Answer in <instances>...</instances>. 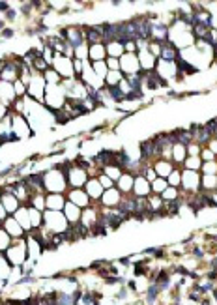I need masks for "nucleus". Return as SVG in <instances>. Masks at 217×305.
<instances>
[{
	"label": "nucleus",
	"instance_id": "f257e3e1",
	"mask_svg": "<svg viewBox=\"0 0 217 305\" xmlns=\"http://www.w3.org/2000/svg\"><path fill=\"white\" fill-rule=\"evenodd\" d=\"M44 189L45 193H62L66 195L68 191V180H66V172L58 167H53L49 171H44Z\"/></svg>",
	"mask_w": 217,
	"mask_h": 305
},
{
	"label": "nucleus",
	"instance_id": "f03ea898",
	"mask_svg": "<svg viewBox=\"0 0 217 305\" xmlns=\"http://www.w3.org/2000/svg\"><path fill=\"white\" fill-rule=\"evenodd\" d=\"M69 223L66 219L64 212H53V210H45L44 212V228L49 231L51 234H64L69 231Z\"/></svg>",
	"mask_w": 217,
	"mask_h": 305
},
{
	"label": "nucleus",
	"instance_id": "7ed1b4c3",
	"mask_svg": "<svg viewBox=\"0 0 217 305\" xmlns=\"http://www.w3.org/2000/svg\"><path fill=\"white\" fill-rule=\"evenodd\" d=\"M4 256L8 258V262L12 264L13 268L17 266H23L25 262H28V249H26V238H19L15 240L10 249L4 253Z\"/></svg>",
	"mask_w": 217,
	"mask_h": 305
},
{
	"label": "nucleus",
	"instance_id": "20e7f679",
	"mask_svg": "<svg viewBox=\"0 0 217 305\" xmlns=\"http://www.w3.org/2000/svg\"><path fill=\"white\" fill-rule=\"evenodd\" d=\"M66 180H68V189H84L86 182L90 180V174L73 163L66 171Z\"/></svg>",
	"mask_w": 217,
	"mask_h": 305
},
{
	"label": "nucleus",
	"instance_id": "39448f33",
	"mask_svg": "<svg viewBox=\"0 0 217 305\" xmlns=\"http://www.w3.org/2000/svg\"><path fill=\"white\" fill-rule=\"evenodd\" d=\"M200 180H202V174L199 171H182V182H180V189L187 195H195V193H200Z\"/></svg>",
	"mask_w": 217,
	"mask_h": 305
},
{
	"label": "nucleus",
	"instance_id": "423d86ee",
	"mask_svg": "<svg viewBox=\"0 0 217 305\" xmlns=\"http://www.w3.org/2000/svg\"><path fill=\"white\" fill-rule=\"evenodd\" d=\"M45 88H47V81H45L44 75L34 73V75H32L30 85H28V92H26V96H28V98H32L34 101H37V103H44Z\"/></svg>",
	"mask_w": 217,
	"mask_h": 305
},
{
	"label": "nucleus",
	"instance_id": "0eeeda50",
	"mask_svg": "<svg viewBox=\"0 0 217 305\" xmlns=\"http://www.w3.org/2000/svg\"><path fill=\"white\" fill-rule=\"evenodd\" d=\"M12 131L17 135L19 140H26L34 135V129L30 128L28 120L23 115H15V112H12Z\"/></svg>",
	"mask_w": 217,
	"mask_h": 305
},
{
	"label": "nucleus",
	"instance_id": "6e6552de",
	"mask_svg": "<svg viewBox=\"0 0 217 305\" xmlns=\"http://www.w3.org/2000/svg\"><path fill=\"white\" fill-rule=\"evenodd\" d=\"M51 67H53L56 73L62 77V81H64V79H73V77H75L73 60H71V58H68V56L55 55V60H53Z\"/></svg>",
	"mask_w": 217,
	"mask_h": 305
},
{
	"label": "nucleus",
	"instance_id": "1a4fd4ad",
	"mask_svg": "<svg viewBox=\"0 0 217 305\" xmlns=\"http://www.w3.org/2000/svg\"><path fill=\"white\" fill-rule=\"evenodd\" d=\"M120 71L124 73V77H127V75L141 73L143 69H141V64H139V58H137V55L124 53V55L120 56Z\"/></svg>",
	"mask_w": 217,
	"mask_h": 305
},
{
	"label": "nucleus",
	"instance_id": "9d476101",
	"mask_svg": "<svg viewBox=\"0 0 217 305\" xmlns=\"http://www.w3.org/2000/svg\"><path fill=\"white\" fill-rule=\"evenodd\" d=\"M122 193L116 189V185L114 187H111V189H105L103 191V195H101V208H109V210H112V208H118L120 206V202H122Z\"/></svg>",
	"mask_w": 217,
	"mask_h": 305
},
{
	"label": "nucleus",
	"instance_id": "9b49d317",
	"mask_svg": "<svg viewBox=\"0 0 217 305\" xmlns=\"http://www.w3.org/2000/svg\"><path fill=\"white\" fill-rule=\"evenodd\" d=\"M66 199H68V202H71L75 206H79L81 210H84V208H88L92 204L90 197L86 195V191L84 189H68L66 191Z\"/></svg>",
	"mask_w": 217,
	"mask_h": 305
},
{
	"label": "nucleus",
	"instance_id": "f8f14e48",
	"mask_svg": "<svg viewBox=\"0 0 217 305\" xmlns=\"http://www.w3.org/2000/svg\"><path fill=\"white\" fill-rule=\"evenodd\" d=\"M17 94H15V88H13V83H8V81H0V101L6 105L8 109L12 107L15 101H17Z\"/></svg>",
	"mask_w": 217,
	"mask_h": 305
},
{
	"label": "nucleus",
	"instance_id": "ddd939ff",
	"mask_svg": "<svg viewBox=\"0 0 217 305\" xmlns=\"http://www.w3.org/2000/svg\"><path fill=\"white\" fill-rule=\"evenodd\" d=\"M2 225H4V231H6L8 234H10V236H12L13 240L26 238V231H25V228H23V226H21V225H19L17 221H15V217H13V215H10V217H6Z\"/></svg>",
	"mask_w": 217,
	"mask_h": 305
},
{
	"label": "nucleus",
	"instance_id": "4468645a",
	"mask_svg": "<svg viewBox=\"0 0 217 305\" xmlns=\"http://www.w3.org/2000/svg\"><path fill=\"white\" fill-rule=\"evenodd\" d=\"M66 202H68V199L62 193H47L45 195V206H47V210H53V212H62Z\"/></svg>",
	"mask_w": 217,
	"mask_h": 305
},
{
	"label": "nucleus",
	"instance_id": "2eb2a0df",
	"mask_svg": "<svg viewBox=\"0 0 217 305\" xmlns=\"http://www.w3.org/2000/svg\"><path fill=\"white\" fill-rule=\"evenodd\" d=\"M152 169L155 171V174H157V178H165L167 180L168 174L176 169V165H174L172 161H168V159H161L157 158L155 161H152Z\"/></svg>",
	"mask_w": 217,
	"mask_h": 305
},
{
	"label": "nucleus",
	"instance_id": "dca6fc26",
	"mask_svg": "<svg viewBox=\"0 0 217 305\" xmlns=\"http://www.w3.org/2000/svg\"><path fill=\"white\" fill-rule=\"evenodd\" d=\"M133 183H135V176L131 172H124L120 180L116 182V189L122 193V195H133Z\"/></svg>",
	"mask_w": 217,
	"mask_h": 305
},
{
	"label": "nucleus",
	"instance_id": "f3484780",
	"mask_svg": "<svg viewBox=\"0 0 217 305\" xmlns=\"http://www.w3.org/2000/svg\"><path fill=\"white\" fill-rule=\"evenodd\" d=\"M137 58H139V64H141V69H143V71H154L155 69L157 58H155L148 49L139 51V53H137Z\"/></svg>",
	"mask_w": 217,
	"mask_h": 305
},
{
	"label": "nucleus",
	"instance_id": "a211bd4d",
	"mask_svg": "<svg viewBox=\"0 0 217 305\" xmlns=\"http://www.w3.org/2000/svg\"><path fill=\"white\" fill-rule=\"evenodd\" d=\"M84 191H86V195L90 197V201H101V195H103V187H101V183L98 178H90L84 185Z\"/></svg>",
	"mask_w": 217,
	"mask_h": 305
},
{
	"label": "nucleus",
	"instance_id": "6ab92c4d",
	"mask_svg": "<svg viewBox=\"0 0 217 305\" xmlns=\"http://www.w3.org/2000/svg\"><path fill=\"white\" fill-rule=\"evenodd\" d=\"M107 60V51L105 43H94L88 45V62H103Z\"/></svg>",
	"mask_w": 217,
	"mask_h": 305
},
{
	"label": "nucleus",
	"instance_id": "aec40b11",
	"mask_svg": "<svg viewBox=\"0 0 217 305\" xmlns=\"http://www.w3.org/2000/svg\"><path fill=\"white\" fill-rule=\"evenodd\" d=\"M152 195V187L150 182L144 176H135V183H133V197H150Z\"/></svg>",
	"mask_w": 217,
	"mask_h": 305
},
{
	"label": "nucleus",
	"instance_id": "412c9836",
	"mask_svg": "<svg viewBox=\"0 0 217 305\" xmlns=\"http://www.w3.org/2000/svg\"><path fill=\"white\" fill-rule=\"evenodd\" d=\"M64 215H66V219H68L69 225H77V223H81V215H82V210L79 206H75L71 202H66V206H64Z\"/></svg>",
	"mask_w": 217,
	"mask_h": 305
},
{
	"label": "nucleus",
	"instance_id": "4be33fe9",
	"mask_svg": "<svg viewBox=\"0 0 217 305\" xmlns=\"http://www.w3.org/2000/svg\"><path fill=\"white\" fill-rule=\"evenodd\" d=\"M0 202L4 204V208H6V212H8V214H15V212H17L19 208L23 206V204L19 202L17 197L13 195L12 191H8V189H6V193L2 195V199H0Z\"/></svg>",
	"mask_w": 217,
	"mask_h": 305
},
{
	"label": "nucleus",
	"instance_id": "5701e85b",
	"mask_svg": "<svg viewBox=\"0 0 217 305\" xmlns=\"http://www.w3.org/2000/svg\"><path fill=\"white\" fill-rule=\"evenodd\" d=\"M13 217H15V221H17L19 225L25 228L26 234H28V232L32 231V223H30V214H28V206H21V208L17 210V212L13 214Z\"/></svg>",
	"mask_w": 217,
	"mask_h": 305
},
{
	"label": "nucleus",
	"instance_id": "b1692460",
	"mask_svg": "<svg viewBox=\"0 0 217 305\" xmlns=\"http://www.w3.org/2000/svg\"><path fill=\"white\" fill-rule=\"evenodd\" d=\"M178 55H180V51L174 47L170 42H165L161 43V55H159V58L161 60H168V62H176V58H178Z\"/></svg>",
	"mask_w": 217,
	"mask_h": 305
},
{
	"label": "nucleus",
	"instance_id": "393cba45",
	"mask_svg": "<svg viewBox=\"0 0 217 305\" xmlns=\"http://www.w3.org/2000/svg\"><path fill=\"white\" fill-rule=\"evenodd\" d=\"M187 158V146L184 144H172V163L174 165H184Z\"/></svg>",
	"mask_w": 217,
	"mask_h": 305
},
{
	"label": "nucleus",
	"instance_id": "a878e982",
	"mask_svg": "<svg viewBox=\"0 0 217 305\" xmlns=\"http://www.w3.org/2000/svg\"><path fill=\"white\" fill-rule=\"evenodd\" d=\"M105 51H107V56H111V58H120V56L124 55V45L120 42H109L105 43Z\"/></svg>",
	"mask_w": 217,
	"mask_h": 305
},
{
	"label": "nucleus",
	"instance_id": "bb28decb",
	"mask_svg": "<svg viewBox=\"0 0 217 305\" xmlns=\"http://www.w3.org/2000/svg\"><path fill=\"white\" fill-rule=\"evenodd\" d=\"M200 189L204 191V193H215L217 191V174H213V176H204V174H202Z\"/></svg>",
	"mask_w": 217,
	"mask_h": 305
},
{
	"label": "nucleus",
	"instance_id": "cd10ccee",
	"mask_svg": "<svg viewBox=\"0 0 217 305\" xmlns=\"http://www.w3.org/2000/svg\"><path fill=\"white\" fill-rule=\"evenodd\" d=\"M103 174H105V176H109L112 182L116 183L118 180H120V176L124 174V169H122L120 165H116V163H111V165L103 167Z\"/></svg>",
	"mask_w": 217,
	"mask_h": 305
},
{
	"label": "nucleus",
	"instance_id": "c85d7f7f",
	"mask_svg": "<svg viewBox=\"0 0 217 305\" xmlns=\"http://www.w3.org/2000/svg\"><path fill=\"white\" fill-rule=\"evenodd\" d=\"M159 197L163 199V202H174V201H180L182 191H180V187H172V185H168L167 189L163 191Z\"/></svg>",
	"mask_w": 217,
	"mask_h": 305
},
{
	"label": "nucleus",
	"instance_id": "c756f323",
	"mask_svg": "<svg viewBox=\"0 0 217 305\" xmlns=\"http://www.w3.org/2000/svg\"><path fill=\"white\" fill-rule=\"evenodd\" d=\"M28 214H30L32 231H34V228H41V226H44V212H39V210H36V208L28 206Z\"/></svg>",
	"mask_w": 217,
	"mask_h": 305
},
{
	"label": "nucleus",
	"instance_id": "7c9ffc66",
	"mask_svg": "<svg viewBox=\"0 0 217 305\" xmlns=\"http://www.w3.org/2000/svg\"><path fill=\"white\" fill-rule=\"evenodd\" d=\"M45 195H47V193H32L28 206L36 208L39 212H45V210H47V206H45Z\"/></svg>",
	"mask_w": 217,
	"mask_h": 305
},
{
	"label": "nucleus",
	"instance_id": "2f4dec72",
	"mask_svg": "<svg viewBox=\"0 0 217 305\" xmlns=\"http://www.w3.org/2000/svg\"><path fill=\"white\" fill-rule=\"evenodd\" d=\"M125 77H124L122 71H109L103 83H105V86H120V83H122Z\"/></svg>",
	"mask_w": 217,
	"mask_h": 305
},
{
	"label": "nucleus",
	"instance_id": "473e14b6",
	"mask_svg": "<svg viewBox=\"0 0 217 305\" xmlns=\"http://www.w3.org/2000/svg\"><path fill=\"white\" fill-rule=\"evenodd\" d=\"M200 167H202V159L199 156H187L186 161H184V169H187V171L200 172Z\"/></svg>",
	"mask_w": 217,
	"mask_h": 305
},
{
	"label": "nucleus",
	"instance_id": "72a5a7b5",
	"mask_svg": "<svg viewBox=\"0 0 217 305\" xmlns=\"http://www.w3.org/2000/svg\"><path fill=\"white\" fill-rule=\"evenodd\" d=\"M12 270H13V266L8 262V258L4 256V253H0V279H10Z\"/></svg>",
	"mask_w": 217,
	"mask_h": 305
},
{
	"label": "nucleus",
	"instance_id": "f704fd0d",
	"mask_svg": "<svg viewBox=\"0 0 217 305\" xmlns=\"http://www.w3.org/2000/svg\"><path fill=\"white\" fill-rule=\"evenodd\" d=\"M150 187H152V193H154V195H161L163 191L168 187V182L165 178H155L154 182L150 183Z\"/></svg>",
	"mask_w": 217,
	"mask_h": 305
},
{
	"label": "nucleus",
	"instance_id": "c9c22d12",
	"mask_svg": "<svg viewBox=\"0 0 217 305\" xmlns=\"http://www.w3.org/2000/svg\"><path fill=\"white\" fill-rule=\"evenodd\" d=\"M12 244H13L12 236H10V234L4 231V228H0V253H6Z\"/></svg>",
	"mask_w": 217,
	"mask_h": 305
},
{
	"label": "nucleus",
	"instance_id": "e433bc0d",
	"mask_svg": "<svg viewBox=\"0 0 217 305\" xmlns=\"http://www.w3.org/2000/svg\"><path fill=\"white\" fill-rule=\"evenodd\" d=\"M92 69H94V73L98 75V77H100L101 81H105L107 73H109V67H107L105 60H103V62H94V64H92Z\"/></svg>",
	"mask_w": 217,
	"mask_h": 305
},
{
	"label": "nucleus",
	"instance_id": "4c0bfd02",
	"mask_svg": "<svg viewBox=\"0 0 217 305\" xmlns=\"http://www.w3.org/2000/svg\"><path fill=\"white\" fill-rule=\"evenodd\" d=\"M44 77H45V81H47V85H60V83H62V77L56 73L53 67H49V69L45 71Z\"/></svg>",
	"mask_w": 217,
	"mask_h": 305
},
{
	"label": "nucleus",
	"instance_id": "58836bf2",
	"mask_svg": "<svg viewBox=\"0 0 217 305\" xmlns=\"http://www.w3.org/2000/svg\"><path fill=\"white\" fill-rule=\"evenodd\" d=\"M200 174H204V176H213V174H217V161L202 163V167H200Z\"/></svg>",
	"mask_w": 217,
	"mask_h": 305
},
{
	"label": "nucleus",
	"instance_id": "ea45409f",
	"mask_svg": "<svg viewBox=\"0 0 217 305\" xmlns=\"http://www.w3.org/2000/svg\"><path fill=\"white\" fill-rule=\"evenodd\" d=\"M167 182H168V185H172V187H180V182H182V171L176 167L170 174H168V178H167Z\"/></svg>",
	"mask_w": 217,
	"mask_h": 305
},
{
	"label": "nucleus",
	"instance_id": "a19ab883",
	"mask_svg": "<svg viewBox=\"0 0 217 305\" xmlns=\"http://www.w3.org/2000/svg\"><path fill=\"white\" fill-rule=\"evenodd\" d=\"M13 88H15L17 98H25L26 92H28V86H26L25 83H21V81H15V83H13Z\"/></svg>",
	"mask_w": 217,
	"mask_h": 305
},
{
	"label": "nucleus",
	"instance_id": "79ce46f5",
	"mask_svg": "<svg viewBox=\"0 0 217 305\" xmlns=\"http://www.w3.org/2000/svg\"><path fill=\"white\" fill-rule=\"evenodd\" d=\"M200 159H202V163H208V161H217V156L213 152H210V150H208V148H202V150H200V156H199Z\"/></svg>",
	"mask_w": 217,
	"mask_h": 305
},
{
	"label": "nucleus",
	"instance_id": "37998d69",
	"mask_svg": "<svg viewBox=\"0 0 217 305\" xmlns=\"http://www.w3.org/2000/svg\"><path fill=\"white\" fill-rule=\"evenodd\" d=\"M98 180H100V183H101V187H103V189H111V187H114V185H116V183L112 182L109 176H105L103 172H101L100 176H98Z\"/></svg>",
	"mask_w": 217,
	"mask_h": 305
},
{
	"label": "nucleus",
	"instance_id": "c03bdc74",
	"mask_svg": "<svg viewBox=\"0 0 217 305\" xmlns=\"http://www.w3.org/2000/svg\"><path fill=\"white\" fill-rule=\"evenodd\" d=\"M105 64H107V67H109V71H120V58H111V56H107Z\"/></svg>",
	"mask_w": 217,
	"mask_h": 305
},
{
	"label": "nucleus",
	"instance_id": "a18cd8bd",
	"mask_svg": "<svg viewBox=\"0 0 217 305\" xmlns=\"http://www.w3.org/2000/svg\"><path fill=\"white\" fill-rule=\"evenodd\" d=\"M200 150H202V146H199L197 142L187 144V156H200Z\"/></svg>",
	"mask_w": 217,
	"mask_h": 305
},
{
	"label": "nucleus",
	"instance_id": "49530a36",
	"mask_svg": "<svg viewBox=\"0 0 217 305\" xmlns=\"http://www.w3.org/2000/svg\"><path fill=\"white\" fill-rule=\"evenodd\" d=\"M13 36H15V30H13V28H10V26H6L4 30L0 32V40H12Z\"/></svg>",
	"mask_w": 217,
	"mask_h": 305
},
{
	"label": "nucleus",
	"instance_id": "de8ad7c7",
	"mask_svg": "<svg viewBox=\"0 0 217 305\" xmlns=\"http://www.w3.org/2000/svg\"><path fill=\"white\" fill-rule=\"evenodd\" d=\"M15 21V19H17V12H15V10H13V6L10 8V10H8L6 13H4V21Z\"/></svg>",
	"mask_w": 217,
	"mask_h": 305
},
{
	"label": "nucleus",
	"instance_id": "09e8293b",
	"mask_svg": "<svg viewBox=\"0 0 217 305\" xmlns=\"http://www.w3.org/2000/svg\"><path fill=\"white\" fill-rule=\"evenodd\" d=\"M10 112H12V109H8L6 105L0 101V120H4V118H6V116L10 115Z\"/></svg>",
	"mask_w": 217,
	"mask_h": 305
},
{
	"label": "nucleus",
	"instance_id": "8fccbe9b",
	"mask_svg": "<svg viewBox=\"0 0 217 305\" xmlns=\"http://www.w3.org/2000/svg\"><path fill=\"white\" fill-rule=\"evenodd\" d=\"M206 148H208L210 152H213V154L217 156V139H215V137H213V139H211L210 142H208V146H206Z\"/></svg>",
	"mask_w": 217,
	"mask_h": 305
},
{
	"label": "nucleus",
	"instance_id": "3c124183",
	"mask_svg": "<svg viewBox=\"0 0 217 305\" xmlns=\"http://www.w3.org/2000/svg\"><path fill=\"white\" fill-rule=\"evenodd\" d=\"M6 217H10V215H8V212H6V208H4V204L0 202V219L4 221Z\"/></svg>",
	"mask_w": 217,
	"mask_h": 305
},
{
	"label": "nucleus",
	"instance_id": "603ef678",
	"mask_svg": "<svg viewBox=\"0 0 217 305\" xmlns=\"http://www.w3.org/2000/svg\"><path fill=\"white\" fill-rule=\"evenodd\" d=\"M4 62H6L4 58H0V73H2V69H4Z\"/></svg>",
	"mask_w": 217,
	"mask_h": 305
},
{
	"label": "nucleus",
	"instance_id": "864d4df0",
	"mask_svg": "<svg viewBox=\"0 0 217 305\" xmlns=\"http://www.w3.org/2000/svg\"><path fill=\"white\" fill-rule=\"evenodd\" d=\"M2 223H4V221H2V219H0V228H2Z\"/></svg>",
	"mask_w": 217,
	"mask_h": 305
},
{
	"label": "nucleus",
	"instance_id": "5fc2aeb1",
	"mask_svg": "<svg viewBox=\"0 0 217 305\" xmlns=\"http://www.w3.org/2000/svg\"><path fill=\"white\" fill-rule=\"evenodd\" d=\"M55 305H56V303H55Z\"/></svg>",
	"mask_w": 217,
	"mask_h": 305
}]
</instances>
